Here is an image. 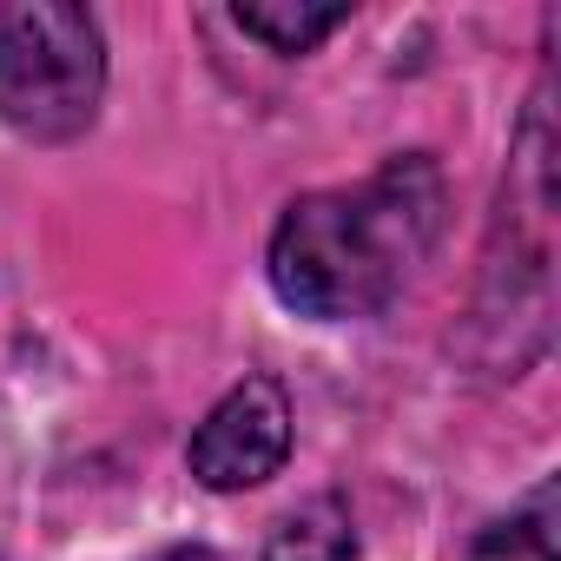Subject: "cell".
Returning a JSON list of instances; mask_svg holds the SVG:
<instances>
[{"label": "cell", "instance_id": "obj_1", "mask_svg": "<svg viewBox=\"0 0 561 561\" xmlns=\"http://www.w3.org/2000/svg\"><path fill=\"white\" fill-rule=\"evenodd\" d=\"M443 231V172L410 152L344 192H311L285 205L264 251L271 291L298 318L357 324L377 318Z\"/></svg>", "mask_w": 561, "mask_h": 561}, {"label": "cell", "instance_id": "obj_2", "mask_svg": "<svg viewBox=\"0 0 561 561\" xmlns=\"http://www.w3.org/2000/svg\"><path fill=\"white\" fill-rule=\"evenodd\" d=\"M106 93V34L87 8L0 0V119L21 139H73Z\"/></svg>", "mask_w": 561, "mask_h": 561}, {"label": "cell", "instance_id": "obj_3", "mask_svg": "<svg viewBox=\"0 0 561 561\" xmlns=\"http://www.w3.org/2000/svg\"><path fill=\"white\" fill-rule=\"evenodd\" d=\"M291 456V397L277 377H244L231 383L205 423L192 430V476L211 489V495H238V489H257L271 482L277 469H285Z\"/></svg>", "mask_w": 561, "mask_h": 561}, {"label": "cell", "instance_id": "obj_4", "mask_svg": "<svg viewBox=\"0 0 561 561\" xmlns=\"http://www.w3.org/2000/svg\"><path fill=\"white\" fill-rule=\"evenodd\" d=\"M264 561H357V522L337 495H311L271 528Z\"/></svg>", "mask_w": 561, "mask_h": 561}, {"label": "cell", "instance_id": "obj_5", "mask_svg": "<svg viewBox=\"0 0 561 561\" xmlns=\"http://www.w3.org/2000/svg\"><path fill=\"white\" fill-rule=\"evenodd\" d=\"M251 41H264L271 54H311L324 34H337L351 21V8H298V0H257V8L231 14Z\"/></svg>", "mask_w": 561, "mask_h": 561}, {"label": "cell", "instance_id": "obj_6", "mask_svg": "<svg viewBox=\"0 0 561 561\" xmlns=\"http://www.w3.org/2000/svg\"><path fill=\"white\" fill-rule=\"evenodd\" d=\"M469 561H554V482H541L515 515L489 522Z\"/></svg>", "mask_w": 561, "mask_h": 561}, {"label": "cell", "instance_id": "obj_7", "mask_svg": "<svg viewBox=\"0 0 561 561\" xmlns=\"http://www.w3.org/2000/svg\"><path fill=\"white\" fill-rule=\"evenodd\" d=\"M152 561H218V554L198 548V541H185V548H165V554H152Z\"/></svg>", "mask_w": 561, "mask_h": 561}]
</instances>
